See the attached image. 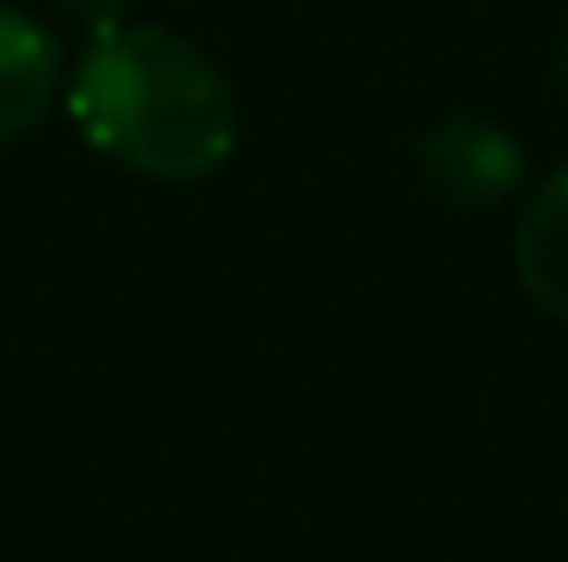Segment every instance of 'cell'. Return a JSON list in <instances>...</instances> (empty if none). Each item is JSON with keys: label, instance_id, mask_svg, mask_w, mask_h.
Instances as JSON below:
<instances>
[{"label": "cell", "instance_id": "cell-1", "mask_svg": "<svg viewBox=\"0 0 568 562\" xmlns=\"http://www.w3.org/2000/svg\"><path fill=\"white\" fill-rule=\"evenodd\" d=\"M67 115L110 164L152 182H206L242 140L224 67L164 24H103L67 79Z\"/></svg>", "mask_w": 568, "mask_h": 562}, {"label": "cell", "instance_id": "cell-2", "mask_svg": "<svg viewBox=\"0 0 568 562\" xmlns=\"http://www.w3.org/2000/svg\"><path fill=\"white\" fill-rule=\"evenodd\" d=\"M424 176L454 206H503L526 176V152L484 115H448L424 133Z\"/></svg>", "mask_w": 568, "mask_h": 562}, {"label": "cell", "instance_id": "cell-3", "mask_svg": "<svg viewBox=\"0 0 568 562\" xmlns=\"http://www.w3.org/2000/svg\"><path fill=\"white\" fill-rule=\"evenodd\" d=\"M61 85V43L43 19L0 7V145L24 140Z\"/></svg>", "mask_w": 568, "mask_h": 562}, {"label": "cell", "instance_id": "cell-4", "mask_svg": "<svg viewBox=\"0 0 568 562\" xmlns=\"http://www.w3.org/2000/svg\"><path fill=\"white\" fill-rule=\"evenodd\" d=\"M514 273L526 297L568 327V164L550 170L526 200L514 231Z\"/></svg>", "mask_w": 568, "mask_h": 562}, {"label": "cell", "instance_id": "cell-5", "mask_svg": "<svg viewBox=\"0 0 568 562\" xmlns=\"http://www.w3.org/2000/svg\"><path fill=\"white\" fill-rule=\"evenodd\" d=\"M73 19H85L91 31H103V24H121V12H128V0H61Z\"/></svg>", "mask_w": 568, "mask_h": 562}, {"label": "cell", "instance_id": "cell-6", "mask_svg": "<svg viewBox=\"0 0 568 562\" xmlns=\"http://www.w3.org/2000/svg\"><path fill=\"white\" fill-rule=\"evenodd\" d=\"M562 98H568V31H562Z\"/></svg>", "mask_w": 568, "mask_h": 562}]
</instances>
